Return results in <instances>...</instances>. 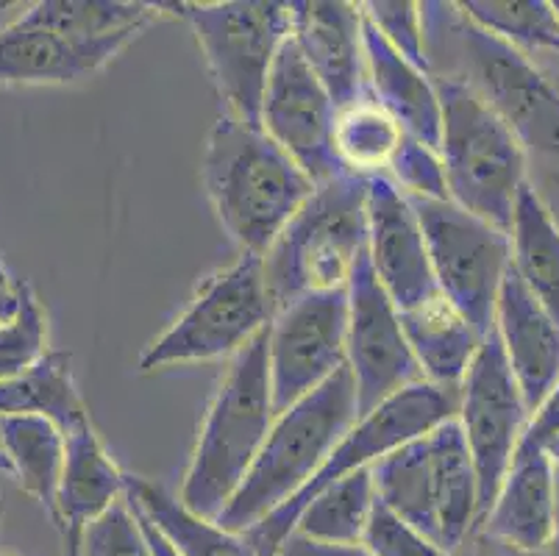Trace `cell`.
Instances as JSON below:
<instances>
[{
    "instance_id": "cell-9",
    "label": "cell",
    "mask_w": 559,
    "mask_h": 556,
    "mask_svg": "<svg viewBox=\"0 0 559 556\" xmlns=\"http://www.w3.org/2000/svg\"><path fill=\"white\" fill-rule=\"evenodd\" d=\"M190 23L210 64L226 115L259 126V109L278 48L293 34V3L276 0H223L173 3Z\"/></svg>"
},
{
    "instance_id": "cell-21",
    "label": "cell",
    "mask_w": 559,
    "mask_h": 556,
    "mask_svg": "<svg viewBox=\"0 0 559 556\" xmlns=\"http://www.w3.org/2000/svg\"><path fill=\"white\" fill-rule=\"evenodd\" d=\"M365 75L368 95L401 126L406 137L440 147L443 106L431 73L415 68L365 20Z\"/></svg>"
},
{
    "instance_id": "cell-34",
    "label": "cell",
    "mask_w": 559,
    "mask_h": 556,
    "mask_svg": "<svg viewBox=\"0 0 559 556\" xmlns=\"http://www.w3.org/2000/svg\"><path fill=\"white\" fill-rule=\"evenodd\" d=\"M362 14L404 59L429 73L420 3L415 0H370V3H362Z\"/></svg>"
},
{
    "instance_id": "cell-23",
    "label": "cell",
    "mask_w": 559,
    "mask_h": 556,
    "mask_svg": "<svg viewBox=\"0 0 559 556\" xmlns=\"http://www.w3.org/2000/svg\"><path fill=\"white\" fill-rule=\"evenodd\" d=\"M399 315L424 381L445 387V390H460L485 336L467 323L443 295H435L415 309Z\"/></svg>"
},
{
    "instance_id": "cell-39",
    "label": "cell",
    "mask_w": 559,
    "mask_h": 556,
    "mask_svg": "<svg viewBox=\"0 0 559 556\" xmlns=\"http://www.w3.org/2000/svg\"><path fill=\"white\" fill-rule=\"evenodd\" d=\"M276 556H373L362 543L359 545H329V543H314V540L301 537V534H289L284 540L282 548Z\"/></svg>"
},
{
    "instance_id": "cell-33",
    "label": "cell",
    "mask_w": 559,
    "mask_h": 556,
    "mask_svg": "<svg viewBox=\"0 0 559 556\" xmlns=\"http://www.w3.org/2000/svg\"><path fill=\"white\" fill-rule=\"evenodd\" d=\"M384 176L404 192L409 201H449L445 187V167L437 147L424 145L404 134L401 145L395 147Z\"/></svg>"
},
{
    "instance_id": "cell-15",
    "label": "cell",
    "mask_w": 559,
    "mask_h": 556,
    "mask_svg": "<svg viewBox=\"0 0 559 556\" xmlns=\"http://www.w3.org/2000/svg\"><path fill=\"white\" fill-rule=\"evenodd\" d=\"M337 106L304 59L293 34L278 48L264 84L259 129L304 167L314 184L337 176L332 129Z\"/></svg>"
},
{
    "instance_id": "cell-4",
    "label": "cell",
    "mask_w": 559,
    "mask_h": 556,
    "mask_svg": "<svg viewBox=\"0 0 559 556\" xmlns=\"http://www.w3.org/2000/svg\"><path fill=\"white\" fill-rule=\"evenodd\" d=\"M267 331V329H264ZM264 334L234 356L203 417L179 501L192 514L217 520L257 462L273 426Z\"/></svg>"
},
{
    "instance_id": "cell-1",
    "label": "cell",
    "mask_w": 559,
    "mask_h": 556,
    "mask_svg": "<svg viewBox=\"0 0 559 556\" xmlns=\"http://www.w3.org/2000/svg\"><path fill=\"white\" fill-rule=\"evenodd\" d=\"M431 75H451L510 126L523 151L559 162V90L535 61L487 34L456 3H420Z\"/></svg>"
},
{
    "instance_id": "cell-40",
    "label": "cell",
    "mask_w": 559,
    "mask_h": 556,
    "mask_svg": "<svg viewBox=\"0 0 559 556\" xmlns=\"http://www.w3.org/2000/svg\"><path fill=\"white\" fill-rule=\"evenodd\" d=\"M131 509H134V507H131ZM134 514H136V520H140V527H142V532H145V537H148L154 556H179V554H176V551L170 548V543H167V540L162 537V534L156 532L154 527H151L148 518H142V514L136 512V509H134Z\"/></svg>"
},
{
    "instance_id": "cell-35",
    "label": "cell",
    "mask_w": 559,
    "mask_h": 556,
    "mask_svg": "<svg viewBox=\"0 0 559 556\" xmlns=\"http://www.w3.org/2000/svg\"><path fill=\"white\" fill-rule=\"evenodd\" d=\"M79 556H154L129 498L117 501L81 537Z\"/></svg>"
},
{
    "instance_id": "cell-6",
    "label": "cell",
    "mask_w": 559,
    "mask_h": 556,
    "mask_svg": "<svg viewBox=\"0 0 559 556\" xmlns=\"http://www.w3.org/2000/svg\"><path fill=\"white\" fill-rule=\"evenodd\" d=\"M376 498L454 554L479 523V478L456 417L370 468Z\"/></svg>"
},
{
    "instance_id": "cell-41",
    "label": "cell",
    "mask_w": 559,
    "mask_h": 556,
    "mask_svg": "<svg viewBox=\"0 0 559 556\" xmlns=\"http://www.w3.org/2000/svg\"><path fill=\"white\" fill-rule=\"evenodd\" d=\"M14 306H17V298H14V287H9L7 275H3V270H0V320L12 318Z\"/></svg>"
},
{
    "instance_id": "cell-18",
    "label": "cell",
    "mask_w": 559,
    "mask_h": 556,
    "mask_svg": "<svg viewBox=\"0 0 559 556\" xmlns=\"http://www.w3.org/2000/svg\"><path fill=\"white\" fill-rule=\"evenodd\" d=\"M136 37V31H126L79 39L28 23L20 14L0 28V84H79L100 73Z\"/></svg>"
},
{
    "instance_id": "cell-25",
    "label": "cell",
    "mask_w": 559,
    "mask_h": 556,
    "mask_svg": "<svg viewBox=\"0 0 559 556\" xmlns=\"http://www.w3.org/2000/svg\"><path fill=\"white\" fill-rule=\"evenodd\" d=\"M126 498L179 556H259L242 534L228 532L217 520L198 518L179 498L148 478L129 476Z\"/></svg>"
},
{
    "instance_id": "cell-26",
    "label": "cell",
    "mask_w": 559,
    "mask_h": 556,
    "mask_svg": "<svg viewBox=\"0 0 559 556\" xmlns=\"http://www.w3.org/2000/svg\"><path fill=\"white\" fill-rule=\"evenodd\" d=\"M0 451L12 468V478H17L20 487L37 498L48 512H53L64 465L62 428L39 415H3Z\"/></svg>"
},
{
    "instance_id": "cell-31",
    "label": "cell",
    "mask_w": 559,
    "mask_h": 556,
    "mask_svg": "<svg viewBox=\"0 0 559 556\" xmlns=\"http://www.w3.org/2000/svg\"><path fill=\"white\" fill-rule=\"evenodd\" d=\"M471 23L523 56H559V17L548 0H465L456 3Z\"/></svg>"
},
{
    "instance_id": "cell-19",
    "label": "cell",
    "mask_w": 559,
    "mask_h": 556,
    "mask_svg": "<svg viewBox=\"0 0 559 556\" xmlns=\"http://www.w3.org/2000/svg\"><path fill=\"white\" fill-rule=\"evenodd\" d=\"M528 415L559 381V326L515 273L504 275L492 323Z\"/></svg>"
},
{
    "instance_id": "cell-12",
    "label": "cell",
    "mask_w": 559,
    "mask_h": 556,
    "mask_svg": "<svg viewBox=\"0 0 559 556\" xmlns=\"http://www.w3.org/2000/svg\"><path fill=\"white\" fill-rule=\"evenodd\" d=\"M345 329H348L345 289L298 295L273 312L271 326L264 331V348H267V379H271L276 415L343 370Z\"/></svg>"
},
{
    "instance_id": "cell-42",
    "label": "cell",
    "mask_w": 559,
    "mask_h": 556,
    "mask_svg": "<svg viewBox=\"0 0 559 556\" xmlns=\"http://www.w3.org/2000/svg\"><path fill=\"white\" fill-rule=\"evenodd\" d=\"M554 548L559 551V465H554Z\"/></svg>"
},
{
    "instance_id": "cell-38",
    "label": "cell",
    "mask_w": 559,
    "mask_h": 556,
    "mask_svg": "<svg viewBox=\"0 0 559 556\" xmlns=\"http://www.w3.org/2000/svg\"><path fill=\"white\" fill-rule=\"evenodd\" d=\"M451 556H559V551L554 545H548L543 551H521L515 545H507L501 540L490 537L481 529H474Z\"/></svg>"
},
{
    "instance_id": "cell-10",
    "label": "cell",
    "mask_w": 559,
    "mask_h": 556,
    "mask_svg": "<svg viewBox=\"0 0 559 556\" xmlns=\"http://www.w3.org/2000/svg\"><path fill=\"white\" fill-rule=\"evenodd\" d=\"M273 320V304L264 287L262 257L240 253L228 268L201 284L185 312L173 320L140 356V370L234 359Z\"/></svg>"
},
{
    "instance_id": "cell-27",
    "label": "cell",
    "mask_w": 559,
    "mask_h": 556,
    "mask_svg": "<svg viewBox=\"0 0 559 556\" xmlns=\"http://www.w3.org/2000/svg\"><path fill=\"white\" fill-rule=\"evenodd\" d=\"M68 351H48L34 367L9 381H0V417L39 415L70 431L90 421L73 379Z\"/></svg>"
},
{
    "instance_id": "cell-13",
    "label": "cell",
    "mask_w": 559,
    "mask_h": 556,
    "mask_svg": "<svg viewBox=\"0 0 559 556\" xmlns=\"http://www.w3.org/2000/svg\"><path fill=\"white\" fill-rule=\"evenodd\" d=\"M456 423L474 459L479 478V520L496 501L518 451L528 410L515 385L496 331L481 340L474 362L467 367L456 401Z\"/></svg>"
},
{
    "instance_id": "cell-16",
    "label": "cell",
    "mask_w": 559,
    "mask_h": 556,
    "mask_svg": "<svg viewBox=\"0 0 559 556\" xmlns=\"http://www.w3.org/2000/svg\"><path fill=\"white\" fill-rule=\"evenodd\" d=\"M368 259L376 282L399 312L435 298L437 284L426 251L424 228L409 198L388 176L368 178Z\"/></svg>"
},
{
    "instance_id": "cell-29",
    "label": "cell",
    "mask_w": 559,
    "mask_h": 556,
    "mask_svg": "<svg viewBox=\"0 0 559 556\" xmlns=\"http://www.w3.org/2000/svg\"><path fill=\"white\" fill-rule=\"evenodd\" d=\"M404 140L399 122L381 109L370 95L337 109L332 129V151L340 170L354 176H384L395 147Z\"/></svg>"
},
{
    "instance_id": "cell-30",
    "label": "cell",
    "mask_w": 559,
    "mask_h": 556,
    "mask_svg": "<svg viewBox=\"0 0 559 556\" xmlns=\"http://www.w3.org/2000/svg\"><path fill=\"white\" fill-rule=\"evenodd\" d=\"M165 3H123V0H43L25 9L23 17L68 37L100 39L126 31H142L165 17Z\"/></svg>"
},
{
    "instance_id": "cell-28",
    "label": "cell",
    "mask_w": 559,
    "mask_h": 556,
    "mask_svg": "<svg viewBox=\"0 0 559 556\" xmlns=\"http://www.w3.org/2000/svg\"><path fill=\"white\" fill-rule=\"evenodd\" d=\"M376 507V487L370 471H357L329 484L301 509L296 532L314 543L359 545Z\"/></svg>"
},
{
    "instance_id": "cell-36",
    "label": "cell",
    "mask_w": 559,
    "mask_h": 556,
    "mask_svg": "<svg viewBox=\"0 0 559 556\" xmlns=\"http://www.w3.org/2000/svg\"><path fill=\"white\" fill-rule=\"evenodd\" d=\"M362 545L373 556H451L435 540H429L424 532L401 520L393 509L384 507L379 498H376L373 514L365 529Z\"/></svg>"
},
{
    "instance_id": "cell-20",
    "label": "cell",
    "mask_w": 559,
    "mask_h": 556,
    "mask_svg": "<svg viewBox=\"0 0 559 556\" xmlns=\"http://www.w3.org/2000/svg\"><path fill=\"white\" fill-rule=\"evenodd\" d=\"M129 476L115 465L93 423L84 421L64 431V465L53 501V520L62 529L70 554L79 556L86 527L123 501Z\"/></svg>"
},
{
    "instance_id": "cell-3",
    "label": "cell",
    "mask_w": 559,
    "mask_h": 556,
    "mask_svg": "<svg viewBox=\"0 0 559 556\" xmlns=\"http://www.w3.org/2000/svg\"><path fill=\"white\" fill-rule=\"evenodd\" d=\"M357 417V392L348 367H343L326 385L273 417L257 462L217 523L234 534H246L273 509L296 498Z\"/></svg>"
},
{
    "instance_id": "cell-22",
    "label": "cell",
    "mask_w": 559,
    "mask_h": 556,
    "mask_svg": "<svg viewBox=\"0 0 559 556\" xmlns=\"http://www.w3.org/2000/svg\"><path fill=\"white\" fill-rule=\"evenodd\" d=\"M476 529L521 551H543L554 540V462L546 451L512 459L496 501Z\"/></svg>"
},
{
    "instance_id": "cell-11",
    "label": "cell",
    "mask_w": 559,
    "mask_h": 556,
    "mask_svg": "<svg viewBox=\"0 0 559 556\" xmlns=\"http://www.w3.org/2000/svg\"><path fill=\"white\" fill-rule=\"evenodd\" d=\"M424 228L437 293L487 336L510 273V237L451 201H409Z\"/></svg>"
},
{
    "instance_id": "cell-24",
    "label": "cell",
    "mask_w": 559,
    "mask_h": 556,
    "mask_svg": "<svg viewBox=\"0 0 559 556\" xmlns=\"http://www.w3.org/2000/svg\"><path fill=\"white\" fill-rule=\"evenodd\" d=\"M507 237L512 273L559 326V223L528 181L518 192Z\"/></svg>"
},
{
    "instance_id": "cell-43",
    "label": "cell",
    "mask_w": 559,
    "mask_h": 556,
    "mask_svg": "<svg viewBox=\"0 0 559 556\" xmlns=\"http://www.w3.org/2000/svg\"><path fill=\"white\" fill-rule=\"evenodd\" d=\"M546 453H548V459H551L554 465H559V440H554L551 446L546 448Z\"/></svg>"
},
{
    "instance_id": "cell-37",
    "label": "cell",
    "mask_w": 559,
    "mask_h": 556,
    "mask_svg": "<svg viewBox=\"0 0 559 556\" xmlns=\"http://www.w3.org/2000/svg\"><path fill=\"white\" fill-rule=\"evenodd\" d=\"M554 440H559V381L548 390V395L543 398L540 404L535 406V412L528 415V423L523 428L521 442H518V451L512 459L546 451Z\"/></svg>"
},
{
    "instance_id": "cell-2",
    "label": "cell",
    "mask_w": 559,
    "mask_h": 556,
    "mask_svg": "<svg viewBox=\"0 0 559 556\" xmlns=\"http://www.w3.org/2000/svg\"><path fill=\"white\" fill-rule=\"evenodd\" d=\"M201 173L223 232L251 257L271 248L314 190L312 178L287 151L259 126L231 115L212 126Z\"/></svg>"
},
{
    "instance_id": "cell-44",
    "label": "cell",
    "mask_w": 559,
    "mask_h": 556,
    "mask_svg": "<svg viewBox=\"0 0 559 556\" xmlns=\"http://www.w3.org/2000/svg\"><path fill=\"white\" fill-rule=\"evenodd\" d=\"M0 473H3V476H12V468H9V462H7V457H3V451H0Z\"/></svg>"
},
{
    "instance_id": "cell-8",
    "label": "cell",
    "mask_w": 559,
    "mask_h": 556,
    "mask_svg": "<svg viewBox=\"0 0 559 556\" xmlns=\"http://www.w3.org/2000/svg\"><path fill=\"white\" fill-rule=\"evenodd\" d=\"M456 401H460V390H445V387L429 385V381H418V385L401 390L399 395L388 398L368 415H359L343 435V440L329 453L323 468L314 473L312 482L296 498H289L267 518L259 520L257 527L248 529L242 537L259 556H276L284 540L296 532L298 514L314 493L350 476V473L370 471L388 453L399 451L406 442L418 440L435 426L456 417Z\"/></svg>"
},
{
    "instance_id": "cell-14",
    "label": "cell",
    "mask_w": 559,
    "mask_h": 556,
    "mask_svg": "<svg viewBox=\"0 0 559 556\" xmlns=\"http://www.w3.org/2000/svg\"><path fill=\"white\" fill-rule=\"evenodd\" d=\"M345 293H348L345 367L357 392V412L368 415L388 398L424 381V376L401 329L399 309L376 282L368 251L359 257Z\"/></svg>"
},
{
    "instance_id": "cell-32",
    "label": "cell",
    "mask_w": 559,
    "mask_h": 556,
    "mask_svg": "<svg viewBox=\"0 0 559 556\" xmlns=\"http://www.w3.org/2000/svg\"><path fill=\"white\" fill-rule=\"evenodd\" d=\"M14 315L0 320V381L25 374L48 354V323L32 284H14Z\"/></svg>"
},
{
    "instance_id": "cell-46",
    "label": "cell",
    "mask_w": 559,
    "mask_h": 556,
    "mask_svg": "<svg viewBox=\"0 0 559 556\" xmlns=\"http://www.w3.org/2000/svg\"><path fill=\"white\" fill-rule=\"evenodd\" d=\"M554 12H557V17H559V0H557V3H554Z\"/></svg>"
},
{
    "instance_id": "cell-17",
    "label": "cell",
    "mask_w": 559,
    "mask_h": 556,
    "mask_svg": "<svg viewBox=\"0 0 559 556\" xmlns=\"http://www.w3.org/2000/svg\"><path fill=\"white\" fill-rule=\"evenodd\" d=\"M362 3L345 0H301L293 3V39L304 59L326 86L337 109L368 95L365 75Z\"/></svg>"
},
{
    "instance_id": "cell-47",
    "label": "cell",
    "mask_w": 559,
    "mask_h": 556,
    "mask_svg": "<svg viewBox=\"0 0 559 556\" xmlns=\"http://www.w3.org/2000/svg\"><path fill=\"white\" fill-rule=\"evenodd\" d=\"M0 556H9V554H0Z\"/></svg>"
},
{
    "instance_id": "cell-45",
    "label": "cell",
    "mask_w": 559,
    "mask_h": 556,
    "mask_svg": "<svg viewBox=\"0 0 559 556\" xmlns=\"http://www.w3.org/2000/svg\"><path fill=\"white\" fill-rule=\"evenodd\" d=\"M551 79H554V84H557V90H559V73L551 75Z\"/></svg>"
},
{
    "instance_id": "cell-5",
    "label": "cell",
    "mask_w": 559,
    "mask_h": 556,
    "mask_svg": "<svg viewBox=\"0 0 559 556\" xmlns=\"http://www.w3.org/2000/svg\"><path fill=\"white\" fill-rule=\"evenodd\" d=\"M368 178L337 173L314 184L312 196L289 217L262 253L264 287L273 312L298 295L345 289L368 248Z\"/></svg>"
},
{
    "instance_id": "cell-7",
    "label": "cell",
    "mask_w": 559,
    "mask_h": 556,
    "mask_svg": "<svg viewBox=\"0 0 559 556\" xmlns=\"http://www.w3.org/2000/svg\"><path fill=\"white\" fill-rule=\"evenodd\" d=\"M431 79L443 106L437 151L445 167L449 201L510 232L518 192L526 184V151L471 86L451 75Z\"/></svg>"
}]
</instances>
